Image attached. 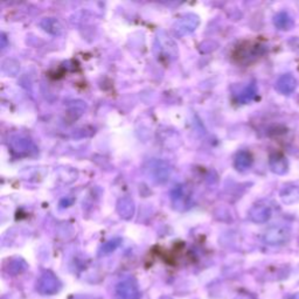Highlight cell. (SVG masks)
<instances>
[{"label":"cell","instance_id":"6da1fadb","mask_svg":"<svg viewBox=\"0 0 299 299\" xmlns=\"http://www.w3.org/2000/svg\"><path fill=\"white\" fill-rule=\"evenodd\" d=\"M61 282L50 271L42 274L36 282V291L43 296L56 295L61 290Z\"/></svg>","mask_w":299,"mask_h":299},{"label":"cell","instance_id":"7a4b0ae2","mask_svg":"<svg viewBox=\"0 0 299 299\" xmlns=\"http://www.w3.org/2000/svg\"><path fill=\"white\" fill-rule=\"evenodd\" d=\"M148 171L149 175L151 176L152 180H154L155 182L164 183L167 181L169 176H171L172 168L167 162L162 160H153L150 162Z\"/></svg>","mask_w":299,"mask_h":299},{"label":"cell","instance_id":"3957f363","mask_svg":"<svg viewBox=\"0 0 299 299\" xmlns=\"http://www.w3.org/2000/svg\"><path fill=\"white\" fill-rule=\"evenodd\" d=\"M115 296L116 299H139L141 292L137 283L132 278H127L116 285Z\"/></svg>","mask_w":299,"mask_h":299},{"label":"cell","instance_id":"277c9868","mask_svg":"<svg viewBox=\"0 0 299 299\" xmlns=\"http://www.w3.org/2000/svg\"><path fill=\"white\" fill-rule=\"evenodd\" d=\"M199 25V18L194 14H187L178 20L175 23V33L179 36H185L187 34L194 32Z\"/></svg>","mask_w":299,"mask_h":299},{"label":"cell","instance_id":"5b68a950","mask_svg":"<svg viewBox=\"0 0 299 299\" xmlns=\"http://www.w3.org/2000/svg\"><path fill=\"white\" fill-rule=\"evenodd\" d=\"M289 234L282 228H271L264 235V241L268 244H281L288 240Z\"/></svg>","mask_w":299,"mask_h":299},{"label":"cell","instance_id":"8992f818","mask_svg":"<svg viewBox=\"0 0 299 299\" xmlns=\"http://www.w3.org/2000/svg\"><path fill=\"white\" fill-rule=\"evenodd\" d=\"M135 202L130 198H122L117 203V212L125 220H130L135 215Z\"/></svg>","mask_w":299,"mask_h":299},{"label":"cell","instance_id":"52a82bcc","mask_svg":"<svg viewBox=\"0 0 299 299\" xmlns=\"http://www.w3.org/2000/svg\"><path fill=\"white\" fill-rule=\"evenodd\" d=\"M251 162H253V158H251L249 152L240 151L239 153L236 154L235 160H234V165H235L236 169H239V171H244V169L250 167Z\"/></svg>","mask_w":299,"mask_h":299},{"label":"cell","instance_id":"ba28073f","mask_svg":"<svg viewBox=\"0 0 299 299\" xmlns=\"http://www.w3.org/2000/svg\"><path fill=\"white\" fill-rule=\"evenodd\" d=\"M250 217L255 222H264L269 219V210L266 207L256 206L250 210Z\"/></svg>","mask_w":299,"mask_h":299},{"label":"cell","instance_id":"9c48e42d","mask_svg":"<svg viewBox=\"0 0 299 299\" xmlns=\"http://www.w3.org/2000/svg\"><path fill=\"white\" fill-rule=\"evenodd\" d=\"M12 146H13V149L18 152H22V151L27 152V151H29L30 146L33 148V144L29 142V139H26L22 137H16L15 139H13Z\"/></svg>","mask_w":299,"mask_h":299},{"label":"cell","instance_id":"30bf717a","mask_svg":"<svg viewBox=\"0 0 299 299\" xmlns=\"http://www.w3.org/2000/svg\"><path fill=\"white\" fill-rule=\"evenodd\" d=\"M26 263L20 258H16V260L11 261V263L8 264V273L12 275H18L21 274L22 271H25L26 269Z\"/></svg>","mask_w":299,"mask_h":299},{"label":"cell","instance_id":"8fae6325","mask_svg":"<svg viewBox=\"0 0 299 299\" xmlns=\"http://www.w3.org/2000/svg\"><path fill=\"white\" fill-rule=\"evenodd\" d=\"M121 243V240L120 239H116V240H112V241H109L108 243L104 244V247L102 248V251H103L104 254H109L111 253V251H114L116 248L120 246Z\"/></svg>","mask_w":299,"mask_h":299},{"label":"cell","instance_id":"7c38bea8","mask_svg":"<svg viewBox=\"0 0 299 299\" xmlns=\"http://www.w3.org/2000/svg\"><path fill=\"white\" fill-rule=\"evenodd\" d=\"M290 299H299V294H296L294 296H291Z\"/></svg>","mask_w":299,"mask_h":299},{"label":"cell","instance_id":"4fadbf2b","mask_svg":"<svg viewBox=\"0 0 299 299\" xmlns=\"http://www.w3.org/2000/svg\"><path fill=\"white\" fill-rule=\"evenodd\" d=\"M161 299H164V298H161ZM166 299H169V298H167V297H166Z\"/></svg>","mask_w":299,"mask_h":299}]
</instances>
